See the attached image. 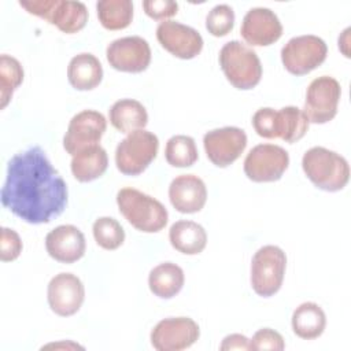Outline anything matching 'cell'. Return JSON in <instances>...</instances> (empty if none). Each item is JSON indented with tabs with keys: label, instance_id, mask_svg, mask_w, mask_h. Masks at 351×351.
Instances as JSON below:
<instances>
[{
	"label": "cell",
	"instance_id": "cell-4",
	"mask_svg": "<svg viewBox=\"0 0 351 351\" xmlns=\"http://www.w3.org/2000/svg\"><path fill=\"white\" fill-rule=\"evenodd\" d=\"M219 64L226 80L237 89H252L261 81V60L256 52L241 41H229L221 48Z\"/></svg>",
	"mask_w": 351,
	"mask_h": 351
},
{
	"label": "cell",
	"instance_id": "cell-22",
	"mask_svg": "<svg viewBox=\"0 0 351 351\" xmlns=\"http://www.w3.org/2000/svg\"><path fill=\"white\" fill-rule=\"evenodd\" d=\"M108 166V156L99 144L77 152L71 159V173L80 182H90L104 174Z\"/></svg>",
	"mask_w": 351,
	"mask_h": 351
},
{
	"label": "cell",
	"instance_id": "cell-36",
	"mask_svg": "<svg viewBox=\"0 0 351 351\" xmlns=\"http://www.w3.org/2000/svg\"><path fill=\"white\" fill-rule=\"evenodd\" d=\"M219 350L226 351V350H251V343L250 339L245 337L244 335L240 333H233V335H228L221 346Z\"/></svg>",
	"mask_w": 351,
	"mask_h": 351
},
{
	"label": "cell",
	"instance_id": "cell-28",
	"mask_svg": "<svg viewBox=\"0 0 351 351\" xmlns=\"http://www.w3.org/2000/svg\"><path fill=\"white\" fill-rule=\"evenodd\" d=\"M197 148L191 136L177 134L167 140L165 158L173 167H189L197 160Z\"/></svg>",
	"mask_w": 351,
	"mask_h": 351
},
{
	"label": "cell",
	"instance_id": "cell-20",
	"mask_svg": "<svg viewBox=\"0 0 351 351\" xmlns=\"http://www.w3.org/2000/svg\"><path fill=\"white\" fill-rule=\"evenodd\" d=\"M67 78L70 85L77 90H90L103 80L101 63L92 53H78L69 63Z\"/></svg>",
	"mask_w": 351,
	"mask_h": 351
},
{
	"label": "cell",
	"instance_id": "cell-17",
	"mask_svg": "<svg viewBox=\"0 0 351 351\" xmlns=\"http://www.w3.org/2000/svg\"><path fill=\"white\" fill-rule=\"evenodd\" d=\"M240 33L247 44L266 47L282 36V25L270 8L255 7L244 15Z\"/></svg>",
	"mask_w": 351,
	"mask_h": 351
},
{
	"label": "cell",
	"instance_id": "cell-8",
	"mask_svg": "<svg viewBox=\"0 0 351 351\" xmlns=\"http://www.w3.org/2000/svg\"><path fill=\"white\" fill-rule=\"evenodd\" d=\"M328 53L322 38L314 34L292 37L281 49V60L285 70L293 75H304L321 66Z\"/></svg>",
	"mask_w": 351,
	"mask_h": 351
},
{
	"label": "cell",
	"instance_id": "cell-18",
	"mask_svg": "<svg viewBox=\"0 0 351 351\" xmlns=\"http://www.w3.org/2000/svg\"><path fill=\"white\" fill-rule=\"evenodd\" d=\"M45 248L51 258L62 263H73L85 254L84 233L74 225H60L45 237Z\"/></svg>",
	"mask_w": 351,
	"mask_h": 351
},
{
	"label": "cell",
	"instance_id": "cell-27",
	"mask_svg": "<svg viewBox=\"0 0 351 351\" xmlns=\"http://www.w3.org/2000/svg\"><path fill=\"white\" fill-rule=\"evenodd\" d=\"M308 119L303 110L295 106H287L277 111V138L285 143L299 141L308 129Z\"/></svg>",
	"mask_w": 351,
	"mask_h": 351
},
{
	"label": "cell",
	"instance_id": "cell-16",
	"mask_svg": "<svg viewBox=\"0 0 351 351\" xmlns=\"http://www.w3.org/2000/svg\"><path fill=\"white\" fill-rule=\"evenodd\" d=\"M51 310L60 317L75 314L85 299L82 281L73 273H59L51 278L47 291Z\"/></svg>",
	"mask_w": 351,
	"mask_h": 351
},
{
	"label": "cell",
	"instance_id": "cell-15",
	"mask_svg": "<svg viewBox=\"0 0 351 351\" xmlns=\"http://www.w3.org/2000/svg\"><path fill=\"white\" fill-rule=\"evenodd\" d=\"M159 44L171 55L180 59H193L203 49L200 33L176 21H163L156 27Z\"/></svg>",
	"mask_w": 351,
	"mask_h": 351
},
{
	"label": "cell",
	"instance_id": "cell-7",
	"mask_svg": "<svg viewBox=\"0 0 351 351\" xmlns=\"http://www.w3.org/2000/svg\"><path fill=\"white\" fill-rule=\"evenodd\" d=\"M287 267L285 252L277 245L259 248L251 261V287L262 298L273 296L282 285Z\"/></svg>",
	"mask_w": 351,
	"mask_h": 351
},
{
	"label": "cell",
	"instance_id": "cell-14",
	"mask_svg": "<svg viewBox=\"0 0 351 351\" xmlns=\"http://www.w3.org/2000/svg\"><path fill=\"white\" fill-rule=\"evenodd\" d=\"M110 66L118 71L141 73L151 63V48L140 36H128L111 41L106 49Z\"/></svg>",
	"mask_w": 351,
	"mask_h": 351
},
{
	"label": "cell",
	"instance_id": "cell-30",
	"mask_svg": "<svg viewBox=\"0 0 351 351\" xmlns=\"http://www.w3.org/2000/svg\"><path fill=\"white\" fill-rule=\"evenodd\" d=\"M93 237L104 250H117L125 241V230L121 223L111 217H100L93 222L92 226Z\"/></svg>",
	"mask_w": 351,
	"mask_h": 351
},
{
	"label": "cell",
	"instance_id": "cell-1",
	"mask_svg": "<svg viewBox=\"0 0 351 351\" xmlns=\"http://www.w3.org/2000/svg\"><path fill=\"white\" fill-rule=\"evenodd\" d=\"M1 204L27 223H48L67 204V185L40 147L14 155L0 192Z\"/></svg>",
	"mask_w": 351,
	"mask_h": 351
},
{
	"label": "cell",
	"instance_id": "cell-33",
	"mask_svg": "<svg viewBox=\"0 0 351 351\" xmlns=\"http://www.w3.org/2000/svg\"><path fill=\"white\" fill-rule=\"evenodd\" d=\"M251 350H270V351H281L285 348V343L282 336L270 328H262L256 330L250 340Z\"/></svg>",
	"mask_w": 351,
	"mask_h": 351
},
{
	"label": "cell",
	"instance_id": "cell-34",
	"mask_svg": "<svg viewBox=\"0 0 351 351\" xmlns=\"http://www.w3.org/2000/svg\"><path fill=\"white\" fill-rule=\"evenodd\" d=\"M22 240L19 234L8 228H1L0 241V259L3 262L15 261L22 252Z\"/></svg>",
	"mask_w": 351,
	"mask_h": 351
},
{
	"label": "cell",
	"instance_id": "cell-12",
	"mask_svg": "<svg viewBox=\"0 0 351 351\" xmlns=\"http://www.w3.org/2000/svg\"><path fill=\"white\" fill-rule=\"evenodd\" d=\"M203 145L208 160L218 167H228L240 158L247 147V134L236 126H225L207 132Z\"/></svg>",
	"mask_w": 351,
	"mask_h": 351
},
{
	"label": "cell",
	"instance_id": "cell-21",
	"mask_svg": "<svg viewBox=\"0 0 351 351\" xmlns=\"http://www.w3.org/2000/svg\"><path fill=\"white\" fill-rule=\"evenodd\" d=\"M108 118L117 130L128 134L144 129L148 123L145 107L134 99H121L115 101L108 111Z\"/></svg>",
	"mask_w": 351,
	"mask_h": 351
},
{
	"label": "cell",
	"instance_id": "cell-11",
	"mask_svg": "<svg viewBox=\"0 0 351 351\" xmlns=\"http://www.w3.org/2000/svg\"><path fill=\"white\" fill-rule=\"evenodd\" d=\"M200 336L199 325L189 317H170L151 330V344L158 351H180L191 347Z\"/></svg>",
	"mask_w": 351,
	"mask_h": 351
},
{
	"label": "cell",
	"instance_id": "cell-26",
	"mask_svg": "<svg viewBox=\"0 0 351 351\" xmlns=\"http://www.w3.org/2000/svg\"><path fill=\"white\" fill-rule=\"evenodd\" d=\"M97 18L107 30H121L133 19V3L130 0H100L96 3Z\"/></svg>",
	"mask_w": 351,
	"mask_h": 351
},
{
	"label": "cell",
	"instance_id": "cell-9",
	"mask_svg": "<svg viewBox=\"0 0 351 351\" xmlns=\"http://www.w3.org/2000/svg\"><path fill=\"white\" fill-rule=\"evenodd\" d=\"M341 86L333 77L322 75L313 80L306 90L303 112L308 122L326 123L337 114Z\"/></svg>",
	"mask_w": 351,
	"mask_h": 351
},
{
	"label": "cell",
	"instance_id": "cell-32",
	"mask_svg": "<svg viewBox=\"0 0 351 351\" xmlns=\"http://www.w3.org/2000/svg\"><path fill=\"white\" fill-rule=\"evenodd\" d=\"M255 132L265 138H277V110L270 107L259 108L252 117Z\"/></svg>",
	"mask_w": 351,
	"mask_h": 351
},
{
	"label": "cell",
	"instance_id": "cell-2",
	"mask_svg": "<svg viewBox=\"0 0 351 351\" xmlns=\"http://www.w3.org/2000/svg\"><path fill=\"white\" fill-rule=\"evenodd\" d=\"M119 213L137 230L155 233L162 230L169 219L166 207L155 197L134 189L122 188L117 193Z\"/></svg>",
	"mask_w": 351,
	"mask_h": 351
},
{
	"label": "cell",
	"instance_id": "cell-24",
	"mask_svg": "<svg viewBox=\"0 0 351 351\" xmlns=\"http://www.w3.org/2000/svg\"><path fill=\"white\" fill-rule=\"evenodd\" d=\"M184 280V271L178 265L173 262H163L149 271L148 285L155 296L160 299H170L182 289Z\"/></svg>",
	"mask_w": 351,
	"mask_h": 351
},
{
	"label": "cell",
	"instance_id": "cell-31",
	"mask_svg": "<svg viewBox=\"0 0 351 351\" xmlns=\"http://www.w3.org/2000/svg\"><path fill=\"white\" fill-rule=\"evenodd\" d=\"M234 26V11L228 4H219L211 8L206 16V27L215 37H222L230 33Z\"/></svg>",
	"mask_w": 351,
	"mask_h": 351
},
{
	"label": "cell",
	"instance_id": "cell-13",
	"mask_svg": "<svg viewBox=\"0 0 351 351\" xmlns=\"http://www.w3.org/2000/svg\"><path fill=\"white\" fill-rule=\"evenodd\" d=\"M107 129L104 115L95 110H84L75 114L69 122L67 132L63 137V147L74 156L77 152L99 144Z\"/></svg>",
	"mask_w": 351,
	"mask_h": 351
},
{
	"label": "cell",
	"instance_id": "cell-3",
	"mask_svg": "<svg viewBox=\"0 0 351 351\" xmlns=\"http://www.w3.org/2000/svg\"><path fill=\"white\" fill-rule=\"evenodd\" d=\"M302 167L307 178L326 192L343 189L350 178V166L346 158L324 147H313L306 151Z\"/></svg>",
	"mask_w": 351,
	"mask_h": 351
},
{
	"label": "cell",
	"instance_id": "cell-25",
	"mask_svg": "<svg viewBox=\"0 0 351 351\" xmlns=\"http://www.w3.org/2000/svg\"><path fill=\"white\" fill-rule=\"evenodd\" d=\"M325 326L326 315L324 310L314 302L302 303L292 314V329L300 339H317L322 335Z\"/></svg>",
	"mask_w": 351,
	"mask_h": 351
},
{
	"label": "cell",
	"instance_id": "cell-35",
	"mask_svg": "<svg viewBox=\"0 0 351 351\" xmlns=\"http://www.w3.org/2000/svg\"><path fill=\"white\" fill-rule=\"evenodd\" d=\"M143 8L149 18L163 22L177 14L178 4L171 0H145Z\"/></svg>",
	"mask_w": 351,
	"mask_h": 351
},
{
	"label": "cell",
	"instance_id": "cell-37",
	"mask_svg": "<svg viewBox=\"0 0 351 351\" xmlns=\"http://www.w3.org/2000/svg\"><path fill=\"white\" fill-rule=\"evenodd\" d=\"M348 33H350V29L347 27L343 34L339 37V49H341V52L344 53V56L350 58V52H348Z\"/></svg>",
	"mask_w": 351,
	"mask_h": 351
},
{
	"label": "cell",
	"instance_id": "cell-5",
	"mask_svg": "<svg viewBox=\"0 0 351 351\" xmlns=\"http://www.w3.org/2000/svg\"><path fill=\"white\" fill-rule=\"evenodd\" d=\"M19 5L29 14L48 21L67 34L80 32L88 22L86 5L81 1L21 0Z\"/></svg>",
	"mask_w": 351,
	"mask_h": 351
},
{
	"label": "cell",
	"instance_id": "cell-10",
	"mask_svg": "<svg viewBox=\"0 0 351 351\" xmlns=\"http://www.w3.org/2000/svg\"><path fill=\"white\" fill-rule=\"evenodd\" d=\"M288 152L276 144H258L244 159V173L254 182H273L288 169Z\"/></svg>",
	"mask_w": 351,
	"mask_h": 351
},
{
	"label": "cell",
	"instance_id": "cell-19",
	"mask_svg": "<svg viewBox=\"0 0 351 351\" xmlns=\"http://www.w3.org/2000/svg\"><path fill=\"white\" fill-rule=\"evenodd\" d=\"M171 206L182 214L200 211L207 200V188L203 180L195 174H181L169 186Z\"/></svg>",
	"mask_w": 351,
	"mask_h": 351
},
{
	"label": "cell",
	"instance_id": "cell-23",
	"mask_svg": "<svg viewBox=\"0 0 351 351\" xmlns=\"http://www.w3.org/2000/svg\"><path fill=\"white\" fill-rule=\"evenodd\" d=\"M169 240L173 248L185 254H200L207 244V233L204 228L193 221H177L169 230Z\"/></svg>",
	"mask_w": 351,
	"mask_h": 351
},
{
	"label": "cell",
	"instance_id": "cell-29",
	"mask_svg": "<svg viewBox=\"0 0 351 351\" xmlns=\"http://www.w3.org/2000/svg\"><path fill=\"white\" fill-rule=\"evenodd\" d=\"M23 81V69L21 63L10 56L3 53L0 56V108H5L10 103L14 90Z\"/></svg>",
	"mask_w": 351,
	"mask_h": 351
},
{
	"label": "cell",
	"instance_id": "cell-6",
	"mask_svg": "<svg viewBox=\"0 0 351 351\" xmlns=\"http://www.w3.org/2000/svg\"><path fill=\"white\" fill-rule=\"evenodd\" d=\"M158 149L159 140L154 133L145 129L132 132L117 145V169L125 176H138L156 158Z\"/></svg>",
	"mask_w": 351,
	"mask_h": 351
}]
</instances>
